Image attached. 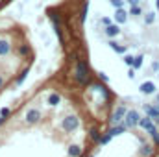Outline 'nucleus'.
Segmentation results:
<instances>
[{
  "label": "nucleus",
  "mask_w": 159,
  "mask_h": 157,
  "mask_svg": "<svg viewBox=\"0 0 159 157\" xmlns=\"http://www.w3.org/2000/svg\"><path fill=\"white\" fill-rule=\"evenodd\" d=\"M102 24H104V26L107 28V26H111V20H109L107 17H104V19H102Z\"/></svg>",
  "instance_id": "a878e982"
},
{
  "label": "nucleus",
  "mask_w": 159,
  "mask_h": 157,
  "mask_svg": "<svg viewBox=\"0 0 159 157\" xmlns=\"http://www.w3.org/2000/svg\"><path fill=\"white\" fill-rule=\"evenodd\" d=\"M139 120H141V117H139L137 111H128L126 117H124V124H126L128 128H135V126L139 124Z\"/></svg>",
  "instance_id": "39448f33"
},
{
  "label": "nucleus",
  "mask_w": 159,
  "mask_h": 157,
  "mask_svg": "<svg viewBox=\"0 0 159 157\" xmlns=\"http://www.w3.org/2000/svg\"><path fill=\"white\" fill-rule=\"evenodd\" d=\"M2 124H4V117H0V126H2Z\"/></svg>",
  "instance_id": "72a5a7b5"
},
{
  "label": "nucleus",
  "mask_w": 159,
  "mask_h": 157,
  "mask_svg": "<svg viewBox=\"0 0 159 157\" xmlns=\"http://www.w3.org/2000/svg\"><path fill=\"white\" fill-rule=\"evenodd\" d=\"M139 89H141L143 94H154V92H156V83H152V81H144Z\"/></svg>",
  "instance_id": "6e6552de"
},
{
  "label": "nucleus",
  "mask_w": 159,
  "mask_h": 157,
  "mask_svg": "<svg viewBox=\"0 0 159 157\" xmlns=\"http://www.w3.org/2000/svg\"><path fill=\"white\" fill-rule=\"evenodd\" d=\"M115 20L119 22V24H122V22H126L128 20V13L120 7V9H117V13H115Z\"/></svg>",
  "instance_id": "f8f14e48"
},
{
  "label": "nucleus",
  "mask_w": 159,
  "mask_h": 157,
  "mask_svg": "<svg viewBox=\"0 0 159 157\" xmlns=\"http://www.w3.org/2000/svg\"><path fill=\"white\" fill-rule=\"evenodd\" d=\"M139 154H141V157H150L152 154H154V148H152L150 144H144V146L141 148V152H139Z\"/></svg>",
  "instance_id": "4468645a"
},
{
  "label": "nucleus",
  "mask_w": 159,
  "mask_h": 157,
  "mask_svg": "<svg viewBox=\"0 0 159 157\" xmlns=\"http://www.w3.org/2000/svg\"><path fill=\"white\" fill-rule=\"evenodd\" d=\"M26 74H28V70H24V72H22V74H20V78L17 79V83H22V79L26 78Z\"/></svg>",
  "instance_id": "bb28decb"
},
{
  "label": "nucleus",
  "mask_w": 159,
  "mask_h": 157,
  "mask_svg": "<svg viewBox=\"0 0 159 157\" xmlns=\"http://www.w3.org/2000/svg\"><path fill=\"white\" fill-rule=\"evenodd\" d=\"M133 59H135V57H131V56H124V63L129 65V67H133Z\"/></svg>",
  "instance_id": "4be33fe9"
},
{
  "label": "nucleus",
  "mask_w": 159,
  "mask_h": 157,
  "mask_svg": "<svg viewBox=\"0 0 159 157\" xmlns=\"http://www.w3.org/2000/svg\"><path fill=\"white\" fill-rule=\"evenodd\" d=\"M24 120H26V124H37L41 120V111L37 107H30L24 115Z\"/></svg>",
  "instance_id": "7ed1b4c3"
},
{
  "label": "nucleus",
  "mask_w": 159,
  "mask_h": 157,
  "mask_svg": "<svg viewBox=\"0 0 159 157\" xmlns=\"http://www.w3.org/2000/svg\"><path fill=\"white\" fill-rule=\"evenodd\" d=\"M59 102H61V96H59L57 92H50V94H48V104H50V105H57Z\"/></svg>",
  "instance_id": "ddd939ff"
},
{
  "label": "nucleus",
  "mask_w": 159,
  "mask_h": 157,
  "mask_svg": "<svg viewBox=\"0 0 159 157\" xmlns=\"http://www.w3.org/2000/svg\"><path fill=\"white\" fill-rule=\"evenodd\" d=\"M111 4H113V6H115L117 9H120V7L124 6V0H111Z\"/></svg>",
  "instance_id": "b1692460"
},
{
  "label": "nucleus",
  "mask_w": 159,
  "mask_h": 157,
  "mask_svg": "<svg viewBox=\"0 0 159 157\" xmlns=\"http://www.w3.org/2000/svg\"><path fill=\"white\" fill-rule=\"evenodd\" d=\"M139 126H141L143 129H146V131H148L150 135H154V133L157 131V128H156V124L152 122V118H150V117H144V118H141V120H139Z\"/></svg>",
  "instance_id": "423d86ee"
},
{
  "label": "nucleus",
  "mask_w": 159,
  "mask_h": 157,
  "mask_svg": "<svg viewBox=\"0 0 159 157\" xmlns=\"http://www.w3.org/2000/svg\"><path fill=\"white\" fill-rule=\"evenodd\" d=\"M72 78L76 79V83L80 85H87L89 83V67L83 59H78L76 57V69L72 72Z\"/></svg>",
  "instance_id": "f257e3e1"
},
{
  "label": "nucleus",
  "mask_w": 159,
  "mask_h": 157,
  "mask_svg": "<svg viewBox=\"0 0 159 157\" xmlns=\"http://www.w3.org/2000/svg\"><path fill=\"white\" fill-rule=\"evenodd\" d=\"M128 76H129V78H135V72H133V69H129V72H128Z\"/></svg>",
  "instance_id": "2f4dec72"
},
{
  "label": "nucleus",
  "mask_w": 159,
  "mask_h": 157,
  "mask_svg": "<svg viewBox=\"0 0 159 157\" xmlns=\"http://www.w3.org/2000/svg\"><path fill=\"white\" fill-rule=\"evenodd\" d=\"M157 107H159V96H157Z\"/></svg>",
  "instance_id": "c9c22d12"
},
{
  "label": "nucleus",
  "mask_w": 159,
  "mask_h": 157,
  "mask_svg": "<svg viewBox=\"0 0 159 157\" xmlns=\"http://www.w3.org/2000/svg\"><path fill=\"white\" fill-rule=\"evenodd\" d=\"M152 137H154V141H156V142H157V144H159V131H156V133H154Z\"/></svg>",
  "instance_id": "7c9ffc66"
},
{
  "label": "nucleus",
  "mask_w": 159,
  "mask_h": 157,
  "mask_svg": "<svg viewBox=\"0 0 159 157\" xmlns=\"http://www.w3.org/2000/svg\"><path fill=\"white\" fill-rule=\"evenodd\" d=\"M119 34H120V28L117 24H111V26L106 28V35H107V37H117Z\"/></svg>",
  "instance_id": "9b49d317"
},
{
  "label": "nucleus",
  "mask_w": 159,
  "mask_h": 157,
  "mask_svg": "<svg viewBox=\"0 0 159 157\" xmlns=\"http://www.w3.org/2000/svg\"><path fill=\"white\" fill-rule=\"evenodd\" d=\"M78 126H80V120H78V117H74V115H69V117H65L61 120V128H63L67 133H72Z\"/></svg>",
  "instance_id": "f03ea898"
},
{
  "label": "nucleus",
  "mask_w": 159,
  "mask_h": 157,
  "mask_svg": "<svg viewBox=\"0 0 159 157\" xmlns=\"http://www.w3.org/2000/svg\"><path fill=\"white\" fill-rule=\"evenodd\" d=\"M91 157H93V155H91Z\"/></svg>",
  "instance_id": "4c0bfd02"
},
{
  "label": "nucleus",
  "mask_w": 159,
  "mask_h": 157,
  "mask_svg": "<svg viewBox=\"0 0 159 157\" xmlns=\"http://www.w3.org/2000/svg\"><path fill=\"white\" fill-rule=\"evenodd\" d=\"M52 22H54V32L57 34V37H59V41L63 43V28H61L59 17H57V15H52Z\"/></svg>",
  "instance_id": "0eeeda50"
},
{
  "label": "nucleus",
  "mask_w": 159,
  "mask_h": 157,
  "mask_svg": "<svg viewBox=\"0 0 159 157\" xmlns=\"http://www.w3.org/2000/svg\"><path fill=\"white\" fill-rule=\"evenodd\" d=\"M129 15H133V17H141V15H143L141 6H131V7H129Z\"/></svg>",
  "instance_id": "dca6fc26"
},
{
  "label": "nucleus",
  "mask_w": 159,
  "mask_h": 157,
  "mask_svg": "<svg viewBox=\"0 0 159 157\" xmlns=\"http://www.w3.org/2000/svg\"><path fill=\"white\" fill-rule=\"evenodd\" d=\"M7 115H9V109L7 107H2L0 109V117H7Z\"/></svg>",
  "instance_id": "393cba45"
},
{
  "label": "nucleus",
  "mask_w": 159,
  "mask_h": 157,
  "mask_svg": "<svg viewBox=\"0 0 159 157\" xmlns=\"http://www.w3.org/2000/svg\"><path fill=\"white\" fill-rule=\"evenodd\" d=\"M128 129V126L126 124H119V126H113L111 129H109V135L111 137H115V135H120V133H124Z\"/></svg>",
  "instance_id": "9d476101"
},
{
  "label": "nucleus",
  "mask_w": 159,
  "mask_h": 157,
  "mask_svg": "<svg viewBox=\"0 0 159 157\" xmlns=\"http://www.w3.org/2000/svg\"><path fill=\"white\" fill-rule=\"evenodd\" d=\"M11 52V43L7 39H0V56H7Z\"/></svg>",
  "instance_id": "1a4fd4ad"
},
{
  "label": "nucleus",
  "mask_w": 159,
  "mask_h": 157,
  "mask_svg": "<svg viewBox=\"0 0 159 157\" xmlns=\"http://www.w3.org/2000/svg\"><path fill=\"white\" fill-rule=\"evenodd\" d=\"M139 2H141V0H128L129 6H139Z\"/></svg>",
  "instance_id": "c756f323"
},
{
  "label": "nucleus",
  "mask_w": 159,
  "mask_h": 157,
  "mask_svg": "<svg viewBox=\"0 0 159 157\" xmlns=\"http://www.w3.org/2000/svg\"><path fill=\"white\" fill-rule=\"evenodd\" d=\"M157 124H159V120H157Z\"/></svg>",
  "instance_id": "e433bc0d"
},
{
  "label": "nucleus",
  "mask_w": 159,
  "mask_h": 157,
  "mask_svg": "<svg viewBox=\"0 0 159 157\" xmlns=\"http://www.w3.org/2000/svg\"><path fill=\"white\" fill-rule=\"evenodd\" d=\"M109 46H111V48H113V50H115V52H117V54H124V52H126V50H128V48H126V46H120V44H117V43H115V41H109Z\"/></svg>",
  "instance_id": "2eb2a0df"
},
{
  "label": "nucleus",
  "mask_w": 159,
  "mask_h": 157,
  "mask_svg": "<svg viewBox=\"0 0 159 157\" xmlns=\"http://www.w3.org/2000/svg\"><path fill=\"white\" fill-rule=\"evenodd\" d=\"M87 11H89V2H83V6H81V13H80V20H81V22H85V15H87Z\"/></svg>",
  "instance_id": "f3484780"
},
{
  "label": "nucleus",
  "mask_w": 159,
  "mask_h": 157,
  "mask_svg": "<svg viewBox=\"0 0 159 157\" xmlns=\"http://www.w3.org/2000/svg\"><path fill=\"white\" fill-rule=\"evenodd\" d=\"M4 85V76H0V87Z\"/></svg>",
  "instance_id": "473e14b6"
},
{
  "label": "nucleus",
  "mask_w": 159,
  "mask_h": 157,
  "mask_svg": "<svg viewBox=\"0 0 159 157\" xmlns=\"http://www.w3.org/2000/svg\"><path fill=\"white\" fill-rule=\"evenodd\" d=\"M154 22H156V15H154V13H146V15H144V24L150 26V24H154Z\"/></svg>",
  "instance_id": "6ab92c4d"
},
{
  "label": "nucleus",
  "mask_w": 159,
  "mask_h": 157,
  "mask_svg": "<svg viewBox=\"0 0 159 157\" xmlns=\"http://www.w3.org/2000/svg\"><path fill=\"white\" fill-rule=\"evenodd\" d=\"M109 141H111V135H109V133H106V135L100 139V144H107Z\"/></svg>",
  "instance_id": "5701e85b"
},
{
  "label": "nucleus",
  "mask_w": 159,
  "mask_h": 157,
  "mask_svg": "<svg viewBox=\"0 0 159 157\" xmlns=\"http://www.w3.org/2000/svg\"><path fill=\"white\" fill-rule=\"evenodd\" d=\"M126 113H128L126 105H119V107L115 109L113 117H111V124H113V126H119V124H122V120H124V117H126Z\"/></svg>",
  "instance_id": "20e7f679"
},
{
  "label": "nucleus",
  "mask_w": 159,
  "mask_h": 157,
  "mask_svg": "<svg viewBox=\"0 0 159 157\" xmlns=\"http://www.w3.org/2000/svg\"><path fill=\"white\" fill-rule=\"evenodd\" d=\"M69 155H70V157H80V155H81L80 146H70V148H69Z\"/></svg>",
  "instance_id": "a211bd4d"
},
{
  "label": "nucleus",
  "mask_w": 159,
  "mask_h": 157,
  "mask_svg": "<svg viewBox=\"0 0 159 157\" xmlns=\"http://www.w3.org/2000/svg\"><path fill=\"white\" fill-rule=\"evenodd\" d=\"M89 135H91V139H93L94 142H100V139H102V137H100V133H98V129H94V128L91 129V133H89Z\"/></svg>",
  "instance_id": "aec40b11"
},
{
  "label": "nucleus",
  "mask_w": 159,
  "mask_h": 157,
  "mask_svg": "<svg viewBox=\"0 0 159 157\" xmlns=\"http://www.w3.org/2000/svg\"><path fill=\"white\" fill-rule=\"evenodd\" d=\"M98 78L102 79V81H107V79H109L107 76H106V74H104V72H100V74H98Z\"/></svg>",
  "instance_id": "cd10ccee"
},
{
  "label": "nucleus",
  "mask_w": 159,
  "mask_h": 157,
  "mask_svg": "<svg viewBox=\"0 0 159 157\" xmlns=\"http://www.w3.org/2000/svg\"><path fill=\"white\" fill-rule=\"evenodd\" d=\"M152 70H159V61H154L152 63Z\"/></svg>",
  "instance_id": "c85d7f7f"
},
{
  "label": "nucleus",
  "mask_w": 159,
  "mask_h": 157,
  "mask_svg": "<svg viewBox=\"0 0 159 157\" xmlns=\"http://www.w3.org/2000/svg\"><path fill=\"white\" fill-rule=\"evenodd\" d=\"M156 4H157V9H159V0H157V2H156Z\"/></svg>",
  "instance_id": "f704fd0d"
},
{
  "label": "nucleus",
  "mask_w": 159,
  "mask_h": 157,
  "mask_svg": "<svg viewBox=\"0 0 159 157\" xmlns=\"http://www.w3.org/2000/svg\"><path fill=\"white\" fill-rule=\"evenodd\" d=\"M143 65V56H137L135 59H133V69H139Z\"/></svg>",
  "instance_id": "412c9836"
}]
</instances>
